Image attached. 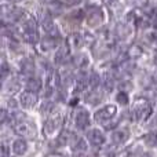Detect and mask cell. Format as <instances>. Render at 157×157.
<instances>
[{
    "instance_id": "10",
    "label": "cell",
    "mask_w": 157,
    "mask_h": 157,
    "mask_svg": "<svg viewBox=\"0 0 157 157\" xmlns=\"http://www.w3.org/2000/svg\"><path fill=\"white\" fill-rule=\"evenodd\" d=\"M37 101H39L37 94H33V92L26 91V90L19 94V105L24 109H33L36 106V103H37Z\"/></svg>"
},
{
    "instance_id": "7",
    "label": "cell",
    "mask_w": 157,
    "mask_h": 157,
    "mask_svg": "<svg viewBox=\"0 0 157 157\" xmlns=\"http://www.w3.org/2000/svg\"><path fill=\"white\" fill-rule=\"evenodd\" d=\"M86 18H87L88 25H91V26H98V25H101L103 21L102 8L98 7V6H91L86 13Z\"/></svg>"
},
{
    "instance_id": "3",
    "label": "cell",
    "mask_w": 157,
    "mask_h": 157,
    "mask_svg": "<svg viewBox=\"0 0 157 157\" xmlns=\"http://www.w3.org/2000/svg\"><path fill=\"white\" fill-rule=\"evenodd\" d=\"M62 123H63V117L61 113H55V114H50L46 119L43 124V132L46 136H54L58 135L59 131L62 130Z\"/></svg>"
},
{
    "instance_id": "26",
    "label": "cell",
    "mask_w": 157,
    "mask_h": 157,
    "mask_svg": "<svg viewBox=\"0 0 157 157\" xmlns=\"http://www.w3.org/2000/svg\"><path fill=\"white\" fill-rule=\"evenodd\" d=\"M8 75H10V66H8V63L4 62L0 66V80H6L8 77Z\"/></svg>"
},
{
    "instance_id": "27",
    "label": "cell",
    "mask_w": 157,
    "mask_h": 157,
    "mask_svg": "<svg viewBox=\"0 0 157 157\" xmlns=\"http://www.w3.org/2000/svg\"><path fill=\"white\" fill-rule=\"evenodd\" d=\"M8 119H10L8 109L7 108H0V125H3L4 123H7Z\"/></svg>"
},
{
    "instance_id": "20",
    "label": "cell",
    "mask_w": 157,
    "mask_h": 157,
    "mask_svg": "<svg viewBox=\"0 0 157 157\" xmlns=\"http://www.w3.org/2000/svg\"><path fill=\"white\" fill-rule=\"evenodd\" d=\"M6 90H7V92H10V94H15V92H18L19 90H21V84H19V81L17 80V78H13V80L7 81Z\"/></svg>"
},
{
    "instance_id": "21",
    "label": "cell",
    "mask_w": 157,
    "mask_h": 157,
    "mask_svg": "<svg viewBox=\"0 0 157 157\" xmlns=\"http://www.w3.org/2000/svg\"><path fill=\"white\" fill-rule=\"evenodd\" d=\"M86 102L90 103V105H98V103L101 102L99 94H98L95 90H92L91 92H88V94L86 95Z\"/></svg>"
},
{
    "instance_id": "14",
    "label": "cell",
    "mask_w": 157,
    "mask_h": 157,
    "mask_svg": "<svg viewBox=\"0 0 157 157\" xmlns=\"http://www.w3.org/2000/svg\"><path fill=\"white\" fill-rule=\"evenodd\" d=\"M69 58H71V50H69L68 46H62L59 47V50L55 54V63L57 65H63L69 61Z\"/></svg>"
},
{
    "instance_id": "12",
    "label": "cell",
    "mask_w": 157,
    "mask_h": 157,
    "mask_svg": "<svg viewBox=\"0 0 157 157\" xmlns=\"http://www.w3.org/2000/svg\"><path fill=\"white\" fill-rule=\"evenodd\" d=\"M41 26H43L44 32H46L48 36H52V37H59V32H58L57 25L54 24V21H52L50 17H47L46 19H43Z\"/></svg>"
},
{
    "instance_id": "30",
    "label": "cell",
    "mask_w": 157,
    "mask_h": 157,
    "mask_svg": "<svg viewBox=\"0 0 157 157\" xmlns=\"http://www.w3.org/2000/svg\"><path fill=\"white\" fill-rule=\"evenodd\" d=\"M43 4H47V6H54L57 4V0H40Z\"/></svg>"
},
{
    "instance_id": "19",
    "label": "cell",
    "mask_w": 157,
    "mask_h": 157,
    "mask_svg": "<svg viewBox=\"0 0 157 157\" xmlns=\"http://www.w3.org/2000/svg\"><path fill=\"white\" fill-rule=\"evenodd\" d=\"M87 86H88V76L86 73H80L76 77V90L83 91V90H86Z\"/></svg>"
},
{
    "instance_id": "33",
    "label": "cell",
    "mask_w": 157,
    "mask_h": 157,
    "mask_svg": "<svg viewBox=\"0 0 157 157\" xmlns=\"http://www.w3.org/2000/svg\"><path fill=\"white\" fill-rule=\"evenodd\" d=\"M11 3H19V2H22V0H10Z\"/></svg>"
},
{
    "instance_id": "5",
    "label": "cell",
    "mask_w": 157,
    "mask_h": 157,
    "mask_svg": "<svg viewBox=\"0 0 157 157\" xmlns=\"http://www.w3.org/2000/svg\"><path fill=\"white\" fill-rule=\"evenodd\" d=\"M75 128L77 131H87L91 127L92 116L86 108H80L75 113Z\"/></svg>"
},
{
    "instance_id": "9",
    "label": "cell",
    "mask_w": 157,
    "mask_h": 157,
    "mask_svg": "<svg viewBox=\"0 0 157 157\" xmlns=\"http://www.w3.org/2000/svg\"><path fill=\"white\" fill-rule=\"evenodd\" d=\"M29 150V144H28L26 139L21 138H15L13 142H11V152H13L14 156L17 157H24Z\"/></svg>"
},
{
    "instance_id": "25",
    "label": "cell",
    "mask_w": 157,
    "mask_h": 157,
    "mask_svg": "<svg viewBox=\"0 0 157 157\" xmlns=\"http://www.w3.org/2000/svg\"><path fill=\"white\" fill-rule=\"evenodd\" d=\"M24 36H25V40L28 41V43H30V44H35V43H37L39 41V33H37V30H35V32H24Z\"/></svg>"
},
{
    "instance_id": "1",
    "label": "cell",
    "mask_w": 157,
    "mask_h": 157,
    "mask_svg": "<svg viewBox=\"0 0 157 157\" xmlns=\"http://www.w3.org/2000/svg\"><path fill=\"white\" fill-rule=\"evenodd\" d=\"M117 112H119L117 105L108 103V105H103L102 108L97 109V110L94 112V114H92V119H94V121L97 123V124L103 125L105 128L113 130V128H116L113 124V120H114V117L117 116Z\"/></svg>"
},
{
    "instance_id": "11",
    "label": "cell",
    "mask_w": 157,
    "mask_h": 157,
    "mask_svg": "<svg viewBox=\"0 0 157 157\" xmlns=\"http://www.w3.org/2000/svg\"><path fill=\"white\" fill-rule=\"evenodd\" d=\"M26 91H30L33 92V94H39V92L41 91V88H43V81H41L40 77H29L26 80Z\"/></svg>"
},
{
    "instance_id": "8",
    "label": "cell",
    "mask_w": 157,
    "mask_h": 157,
    "mask_svg": "<svg viewBox=\"0 0 157 157\" xmlns=\"http://www.w3.org/2000/svg\"><path fill=\"white\" fill-rule=\"evenodd\" d=\"M14 131L18 136L24 139H33L36 136V131H35V127L30 125L29 123L26 121H22V123H17L15 127H14Z\"/></svg>"
},
{
    "instance_id": "29",
    "label": "cell",
    "mask_w": 157,
    "mask_h": 157,
    "mask_svg": "<svg viewBox=\"0 0 157 157\" xmlns=\"http://www.w3.org/2000/svg\"><path fill=\"white\" fill-rule=\"evenodd\" d=\"M141 54H142L141 47L134 46V47H131V48L128 50V57H130V58H136V57H139Z\"/></svg>"
},
{
    "instance_id": "6",
    "label": "cell",
    "mask_w": 157,
    "mask_h": 157,
    "mask_svg": "<svg viewBox=\"0 0 157 157\" xmlns=\"http://www.w3.org/2000/svg\"><path fill=\"white\" fill-rule=\"evenodd\" d=\"M131 138V132L127 127H116L112 131V144L113 145H125Z\"/></svg>"
},
{
    "instance_id": "4",
    "label": "cell",
    "mask_w": 157,
    "mask_h": 157,
    "mask_svg": "<svg viewBox=\"0 0 157 157\" xmlns=\"http://www.w3.org/2000/svg\"><path fill=\"white\" fill-rule=\"evenodd\" d=\"M86 141H87V144H88V146L99 149V147L105 146L108 139H106V135L102 131V128L90 127L88 130L86 131Z\"/></svg>"
},
{
    "instance_id": "24",
    "label": "cell",
    "mask_w": 157,
    "mask_h": 157,
    "mask_svg": "<svg viewBox=\"0 0 157 157\" xmlns=\"http://www.w3.org/2000/svg\"><path fill=\"white\" fill-rule=\"evenodd\" d=\"M128 33H130V29H128L127 25L119 24L116 26V35H117V37L124 39V37H127V36H128Z\"/></svg>"
},
{
    "instance_id": "15",
    "label": "cell",
    "mask_w": 157,
    "mask_h": 157,
    "mask_svg": "<svg viewBox=\"0 0 157 157\" xmlns=\"http://www.w3.org/2000/svg\"><path fill=\"white\" fill-rule=\"evenodd\" d=\"M88 144H87L86 138H81V136H76L75 141L72 142L71 145V149L76 153H86L88 150Z\"/></svg>"
},
{
    "instance_id": "2",
    "label": "cell",
    "mask_w": 157,
    "mask_h": 157,
    "mask_svg": "<svg viewBox=\"0 0 157 157\" xmlns=\"http://www.w3.org/2000/svg\"><path fill=\"white\" fill-rule=\"evenodd\" d=\"M153 113L152 103L146 98H136L132 103V109H131V116L135 121L145 123L150 119Z\"/></svg>"
},
{
    "instance_id": "18",
    "label": "cell",
    "mask_w": 157,
    "mask_h": 157,
    "mask_svg": "<svg viewBox=\"0 0 157 157\" xmlns=\"http://www.w3.org/2000/svg\"><path fill=\"white\" fill-rule=\"evenodd\" d=\"M114 101H116V103H117V105H120V106H127L128 103H130V97H128V92L120 90V91L116 94V97H114Z\"/></svg>"
},
{
    "instance_id": "32",
    "label": "cell",
    "mask_w": 157,
    "mask_h": 157,
    "mask_svg": "<svg viewBox=\"0 0 157 157\" xmlns=\"http://www.w3.org/2000/svg\"><path fill=\"white\" fill-rule=\"evenodd\" d=\"M153 84H155V87L157 88V75H156L155 77H153Z\"/></svg>"
},
{
    "instance_id": "13",
    "label": "cell",
    "mask_w": 157,
    "mask_h": 157,
    "mask_svg": "<svg viewBox=\"0 0 157 157\" xmlns=\"http://www.w3.org/2000/svg\"><path fill=\"white\" fill-rule=\"evenodd\" d=\"M58 43H59L58 37H52V36H48V35L40 39V47L43 51H50V50L57 48Z\"/></svg>"
},
{
    "instance_id": "23",
    "label": "cell",
    "mask_w": 157,
    "mask_h": 157,
    "mask_svg": "<svg viewBox=\"0 0 157 157\" xmlns=\"http://www.w3.org/2000/svg\"><path fill=\"white\" fill-rule=\"evenodd\" d=\"M69 41H71L73 48H78V47H81V44L84 43V37L81 35H78V33H73V35L69 37Z\"/></svg>"
},
{
    "instance_id": "17",
    "label": "cell",
    "mask_w": 157,
    "mask_h": 157,
    "mask_svg": "<svg viewBox=\"0 0 157 157\" xmlns=\"http://www.w3.org/2000/svg\"><path fill=\"white\" fill-rule=\"evenodd\" d=\"M54 108H55V103L52 102V101H50V99H46V101L41 102V105H40V108L39 109H40V113L43 114V116L48 117L50 114H52Z\"/></svg>"
},
{
    "instance_id": "31",
    "label": "cell",
    "mask_w": 157,
    "mask_h": 157,
    "mask_svg": "<svg viewBox=\"0 0 157 157\" xmlns=\"http://www.w3.org/2000/svg\"><path fill=\"white\" fill-rule=\"evenodd\" d=\"M68 4H71V6H75V4H78V3L81 2V0H65Z\"/></svg>"
},
{
    "instance_id": "22",
    "label": "cell",
    "mask_w": 157,
    "mask_h": 157,
    "mask_svg": "<svg viewBox=\"0 0 157 157\" xmlns=\"http://www.w3.org/2000/svg\"><path fill=\"white\" fill-rule=\"evenodd\" d=\"M99 84H101V77H99V75H98L97 72H92V73L88 76V86L91 87L92 90H97Z\"/></svg>"
},
{
    "instance_id": "16",
    "label": "cell",
    "mask_w": 157,
    "mask_h": 157,
    "mask_svg": "<svg viewBox=\"0 0 157 157\" xmlns=\"http://www.w3.org/2000/svg\"><path fill=\"white\" fill-rule=\"evenodd\" d=\"M35 69H36V66L32 58H25V59L21 61V73L22 75L32 77L33 73H35Z\"/></svg>"
},
{
    "instance_id": "28",
    "label": "cell",
    "mask_w": 157,
    "mask_h": 157,
    "mask_svg": "<svg viewBox=\"0 0 157 157\" xmlns=\"http://www.w3.org/2000/svg\"><path fill=\"white\" fill-rule=\"evenodd\" d=\"M75 63H76L80 69H83V68H86V66L88 65V59H87L86 55H78L76 59H75Z\"/></svg>"
}]
</instances>
